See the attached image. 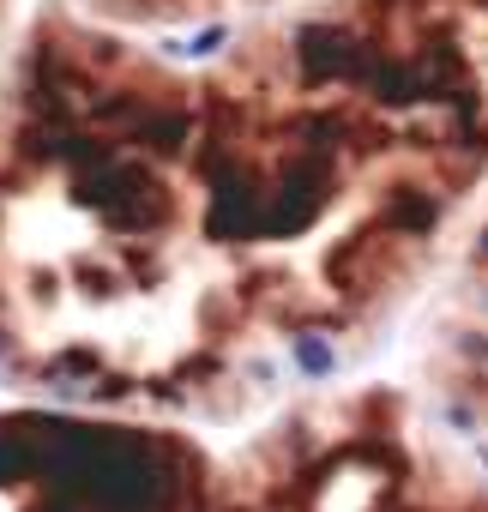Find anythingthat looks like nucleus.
I'll list each match as a JSON object with an SVG mask.
<instances>
[{"mask_svg": "<svg viewBox=\"0 0 488 512\" xmlns=\"http://www.w3.org/2000/svg\"><path fill=\"white\" fill-rule=\"evenodd\" d=\"M272 7H284V0H67V13L103 19L115 31H181V25H217Z\"/></svg>", "mask_w": 488, "mask_h": 512, "instance_id": "nucleus-1", "label": "nucleus"}]
</instances>
